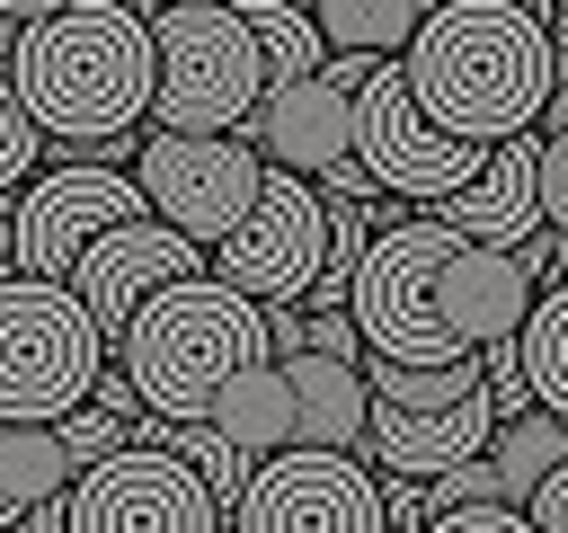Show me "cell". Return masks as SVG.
<instances>
[{
	"mask_svg": "<svg viewBox=\"0 0 568 533\" xmlns=\"http://www.w3.org/2000/svg\"><path fill=\"white\" fill-rule=\"evenodd\" d=\"M524 302H532L524 258L479 249L435 213L373 231L346 275V320L382 364H470L479 346H506L524 329Z\"/></svg>",
	"mask_w": 568,
	"mask_h": 533,
	"instance_id": "obj_1",
	"label": "cell"
},
{
	"mask_svg": "<svg viewBox=\"0 0 568 533\" xmlns=\"http://www.w3.org/2000/svg\"><path fill=\"white\" fill-rule=\"evenodd\" d=\"M390 62L435 133L497 151L532 133L550 98V18H524L515 0H435Z\"/></svg>",
	"mask_w": 568,
	"mask_h": 533,
	"instance_id": "obj_2",
	"label": "cell"
},
{
	"mask_svg": "<svg viewBox=\"0 0 568 533\" xmlns=\"http://www.w3.org/2000/svg\"><path fill=\"white\" fill-rule=\"evenodd\" d=\"M0 62L44 142L115 151L151 115V18H133L115 0H71V9L18 27V44Z\"/></svg>",
	"mask_w": 568,
	"mask_h": 533,
	"instance_id": "obj_3",
	"label": "cell"
},
{
	"mask_svg": "<svg viewBox=\"0 0 568 533\" xmlns=\"http://www.w3.org/2000/svg\"><path fill=\"white\" fill-rule=\"evenodd\" d=\"M106 355L133 382L142 418H204V400L231 373L266 364L275 346H266V311L248 293H231L222 275H178L133 302V320L115 329Z\"/></svg>",
	"mask_w": 568,
	"mask_h": 533,
	"instance_id": "obj_4",
	"label": "cell"
},
{
	"mask_svg": "<svg viewBox=\"0 0 568 533\" xmlns=\"http://www.w3.org/2000/svg\"><path fill=\"white\" fill-rule=\"evenodd\" d=\"M266 71L231 0H160L151 9V133H240Z\"/></svg>",
	"mask_w": 568,
	"mask_h": 533,
	"instance_id": "obj_5",
	"label": "cell"
},
{
	"mask_svg": "<svg viewBox=\"0 0 568 533\" xmlns=\"http://www.w3.org/2000/svg\"><path fill=\"white\" fill-rule=\"evenodd\" d=\"M106 373V338L89 329L71 284L0 275V426H53Z\"/></svg>",
	"mask_w": 568,
	"mask_h": 533,
	"instance_id": "obj_6",
	"label": "cell"
},
{
	"mask_svg": "<svg viewBox=\"0 0 568 533\" xmlns=\"http://www.w3.org/2000/svg\"><path fill=\"white\" fill-rule=\"evenodd\" d=\"M124 178H133V195H142L151 222H169L178 240L213 249V240L257 204L266 160L248 151V133H151Z\"/></svg>",
	"mask_w": 568,
	"mask_h": 533,
	"instance_id": "obj_7",
	"label": "cell"
},
{
	"mask_svg": "<svg viewBox=\"0 0 568 533\" xmlns=\"http://www.w3.org/2000/svg\"><path fill=\"white\" fill-rule=\"evenodd\" d=\"M320 258H328V204H320V187L293 178V169H266L257 204L204 249V275H222V284L248 293L257 311H284V302L311 293Z\"/></svg>",
	"mask_w": 568,
	"mask_h": 533,
	"instance_id": "obj_8",
	"label": "cell"
},
{
	"mask_svg": "<svg viewBox=\"0 0 568 533\" xmlns=\"http://www.w3.org/2000/svg\"><path fill=\"white\" fill-rule=\"evenodd\" d=\"M231 533H390V524H382V480H373L364 453L284 444L248 471Z\"/></svg>",
	"mask_w": 568,
	"mask_h": 533,
	"instance_id": "obj_9",
	"label": "cell"
},
{
	"mask_svg": "<svg viewBox=\"0 0 568 533\" xmlns=\"http://www.w3.org/2000/svg\"><path fill=\"white\" fill-rule=\"evenodd\" d=\"M479 160H488L479 142H453V133H435L417 115V98H408V80H399L390 53L364 71V89H355V169L373 187H390L408 204H444L453 187L479 178Z\"/></svg>",
	"mask_w": 568,
	"mask_h": 533,
	"instance_id": "obj_10",
	"label": "cell"
},
{
	"mask_svg": "<svg viewBox=\"0 0 568 533\" xmlns=\"http://www.w3.org/2000/svg\"><path fill=\"white\" fill-rule=\"evenodd\" d=\"M133 213H142V195H133V178H124L115 160H62V169H36V178L18 187V213H9V275L62 284L71 258H80L98 231L133 222Z\"/></svg>",
	"mask_w": 568,
	"mask_h": 533,
	"instance_id": "obj_11",
	"label": "cell"
},
{
	"mask_svg": "<svg viewBox=\"0 0 568 533\" xmlns=\"http://www.w3.org/2000/svg\"><path fill=\"white\" fill-rule=\"evenodd\" d=\"M62 506H71V533H222V506L204 497V480L160 444H115L106 462H80Z\"/></svg>",
	"mask_w": 568,
	"mask_h": 533,
	"instance_id": "obj_12",
	"label": "cell"
},
{
	"mask_svg": "<svg viewBox=\"0 0 568 533\" xmlns=\"http://www.w3.org/2000/svg\"><path fill=\"white\" fill-rule=\"evenodd\" d=\"M178 275H204V249H195V240H178L169 222L133 213V222L98 231V240L71 258V275H62V284L80 293L89 329L115 346V329L133 320V302H142V293H160V284H178Z\"/></svg>",
	"mask_w": 568,
	"mask_h": 533,
	"instance_id": "obj_13",
	"label": "cell"
},
{
	"mask_svg": "<svg viewBox=\"0 0 568 533\" xmlns=\"http://www.w3.org/2000/svg\"><path fill=\"white\" fill-rule=\"evenodd\" d=\"M240 133H248V151H257L266 169L328 178L337 160H355V89H337L328 71L275 80V89H257V107H248Z\"/></svg>",
	"mask_w": 568,
	"mask_h": 533,
	"instance_id": "obj_14",
	"label": "cell"
},
{
	"mask_svg": "<svg viewBox=\"0 0 568 533\" xmlns=\"http://www.w3.org/2000/svg\"><path fill=\"white\" fill-rule=\"evenodd\" d=\"M444 231H462V240H479V249H524L532 231H541V204H532V133H515V142H497L488 160H479V178L470 187H453L444 204H426Z\"/></svg>",
	"mask_w": 568,
	"mask_h": 533,
	"instance_id": "obj_15",
	"label": "cell"
},
{
	"mask_svg": "<svg viewBox=\"0 0 568 533\" xmlns=\"http://www.w3.org/2000/svg\"><path fill=\"white\" fill-rule=\"evenodd\" d=\"M275 373L293 391V444H311V453H355L364 444V373L355 364L293 346V355H275Z\"/></svg>",
	"mask_w": 568,
	"mask_h": 533,
	"instance_id": "obj_16",
	"label": "cell"
},
{
	"mask_svg": "<svg viewBox=\"0 0 568 533\" xmlns=\"http://www.w3.org/2000/svg\"><path fill=\"white\" fill-rule=\"evenodd\" d=\"M204 426H213L222 444H240L248 462L284 453V444H293V391H284V373H275V355L248 364V373H231V382L204 400Z\"/></svg>",
	"mask_w": 568,
	"mask_h": 533,
	"instance_id": "obj_17",
	"label": "cell"
},
{
	"mask_svg": "<svg viewBox=\"0 0 568 533\" xmlns=\"http://www.w3.org/2000/svg\"><path fill=\"white\" fill-rule=\"evenodd\" d=\"M515 364H524V400L568 418V275L550 293L524 302V329H515Z\"/></svg>",
	"mask_w": 568,
	"mask_h": 533,
	"instance_id": "obj_18",
	"label": "cell"
},
{
	"mask_svg": "<svg viewBox=\"0 0 568 533\" xmlns=\"http://www.w3.org/2000/svg\"><path fill=\"white\" fill-rule=\"evenodd\" d=\"M559 462H568V418H550V409L497 418V435H488L497 506H524V497H532V480H541V471H559Z\"/></svg>",
	"mask_w": 568,
	"mask_h": 533,
	"instance_id": "obj_19",
	"label": "cell"
},
{
	"mask_svg": "<svg viewBox=\"0 0 568 533\" xmlns=\"http://www.w3.org/2000/svg\"><path fill=\"white\" fill-rule=\"evenodd\" d=\"M231 9H240L248 44H257V71H266V89H275V80H311V71L328 62V44H320L311 9H293V0H231Z\"/></svg>",
	"mask_w": 568,
	"mask_h": 533,
	"instance_id": "obj_20",
	"label": "cell"
},
{
	"mask_svg": "<svg viewBox=\"0 0 568 533\" xmlns=\"http://www.w3.org/2000/svg\"><path fill=\"white\" fill-rule=\"evenodd\" d=\"M417 18H426V0H311L320 44H328V53H373V62L399 53Z\"/></svg>",
	"mask_w": 568,
	"mask_h": 533,
	"instance_id": "obj_21",
	"label": "cell"
},
{
	"mask_svg": "<svg viewBox=\"0 0 568 533\" xmlns=\"http://www.w3.org/2000/svg\"><path fill=\"white\" fill-rule=\"evenodd\" d=\"M53 489H71V453L53 444V426H0V533Z\"/></svg>",
	"mask_w": 568,
	"mask_h": 533,
	"instance_id": "obj_22",
	"label": "cell"
},
{
	"mask_svg": "<svg viewBox=\"0 0 568 533\" xmlns=\"http://www.w3.org/2000/svg\"><path fill=\"white\" fill-rule=\"evenodd\" d=\"M36 160H44V133H36V115L18 107L9 62H0V204L18 195V178H36Z\"/></svg>",
	"mask_w": 568,
	"mask_h": 533,
	"instance_id": "obj_23",
	"label": "cell"
},
{
	"mask_svg": "<svg viewBox=\"0 0 568 533\" xmlns=\"http://www.w3.org/2000/svg\"><path fill=\"white\" fill-rule=\"evenodd\" d=\"M53 444H62V453H71V471H80V462H106L115 444H133V418H115V409L80 400L71 418H53Z\"/></svg>",
	"mask_w": 568,
	"mask_h": 533,
	"instance_id": "obj_24",
	"label": "cell"
},
{
	"mask_svg": "<svg viewBox=\"0 0 568 533\" xmlns=\"http://www.w3.org/2000/svg\"><path fill=\"white\" fill-rule=\"evenodd\" d=\"M532 204H541V231L568 240V133H532Z\"/></svg>",
	"mask_w": 568,
	"mask_h": 533,
	"instance_id": "obj_25",
	"label": "cell"
},
{
	"mask_svg": "<svg viewBox=\"0 0 568 533\" xmlns=\"http://www.w3.org/2000/svg\"><path fill=\"white\" fill-rule=\"evenodd\" d=\"M302 346L311 355H337V364H364V338L346 311H302Z\"/></svg>",
	"mask_w": 568,
	"mask_h": 533,
	"instance_id": "obj_26",
	"label": "cell"
},
{
	"mask_svg": "<svg viewBox=\"0 0 568 533\" xmlns=\"http://www.w3.org/2000/svg\"><path fill=\"white\" fill-rule=\"evenodd\" d=\"M417 533H532V524H524V506H444Z\"/></svg>",
	"mask_w": 568,
	"mask_h": 533,
	"instance_id": "obj_27",
	"label": "cell"
},
{
	"mask_svg": "<svg viewBox=\"0 0 568 533\" xmlns=\"http://www.w3.org/2000/svg\"><path fill=\"white\" fill-rule=\"evenodd\" d=\"M524 524H532V533H568V462L532 480V497H524Z\"/></svg>",
	"mask_w": 568,
	"mask_h": 533,
	"instance_id": "obj_28",
	"label": "cell"
},
{
	"mask_svg": "<svg viewBox=\"0 0 568 533\" xmlns=\"http://www.w3.org/2000/svg\"><path fill=\"white\" fill-rule=\"evenodd\" d=\"M18 533H71V506H62V489H53V497H36V506L18 515Z\"/></svg>",
	"mask_w": 568,
	"mask_h": 533,
	"instance_id": "obj_29",
	"label": "cell"
},
{
	"mask_svg": "<svg viewBox=\"0 0 568 533\" xmlns=\"http://www.w3.org/2000/svg\"><path fill=\"white\" fill-rule=\"evenodd\" d=\"M532 133H568V80H550V98H541V115H532Z\"/></svg>",
	"mask_w": 568,
	"mask_h": 533,
	"instance_id": "obj_30",
	"label": "cell"
},
{
	"mask_svg": "<svg viewBox=\"0 0 568 533\" xmlns=\"http://www.w3.org/2000/svg\"><path fill=\"white\" fill-rule=\"evenodd\" d=\"M53 9H71V0H0L9 27H36V18H53Z\"/></svg>",
	"mask_w": 568,
	"mask_h": 533,
	"instance_id": "obj_31",
	"label": "cell"
},
{
	"mask_svg": "<svg viewBox=\"0 0 568 533\" xmlns=\"http://www.w3.org/2000/svg\"><path fill=\"white\" fill-rule=\"evenodd\" d=\"M0 275H9V204H0Z\"/></svg>",
	"mask_w": 568,
	"mask_h": 533,
	"instance_id": "obj_32",
	"label": "cell"
},
{
	"mask_svg": "<svg viewBox=\"0 0 568 533\" xmlns=\"http://www.w3.org/2000/svg\"><path fill=\"white\" fill-rule=\"evenodd\" d=\"M115 9H133V18H151V9H160V0H115Z\"/></svg>",
	"mask_w": 568,
	"mask_h": 533,
	"instance_id": "obj_33",
	"label": "cell"
},
{
	"mask_svg": "<svg viewBox=\"0 0 568 533\" xmlns=\"http://www.w3.org/2000/svg\"><path fill=\"white\" fill-rule=\"evenodd\" d=\"M515 9H524V18H550V0H515Z\"/></svg>",
	"mask_w": 568,
	"mask_h": 533,
	"instance_id": "obj_34",
	"label": "cell"
},
{
	"mask_svg": "<svg viewBox=\"0 0 568 533\" xmlns=\"http://www.w3.org/2000/svg\"><path fill=\"white\" fill-rule=\"evenodd\" d=\"M293 9H311V0H293Z\"/></svg>",
	"mask_w": 568,
	"mask_h": 533,
	"instance_id": "obj_35",
	"label": "cell"
}]
</instances>
